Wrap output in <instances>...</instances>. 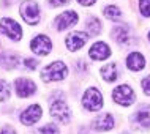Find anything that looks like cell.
<instances>
[{"mask_svg":"<svg viewBox=\"0 0 150 134\" xmlns=\"http://www.w3.org/2000/svg\"><path fill=\"white\" fill-rule=\"evenodd\" d=\"M2 65L5 68H16V65H18V57L13 55V54H5L2 57Z\"/></svg>","mask_w":150,"mask_h":134,"instance_id":"cell-20","label":"cell"},{"mask_svg":"<svg viewBox=\"0 0 150 134\" xmlns=\"http://www.w3.org/2000/svg\"><path fill=\"white\" fill-rule=\"evenodd\" d=\"M87 39H88V35L84 33V32H71L65 39V44L70 51H79L87 43Z\"/></svg>","mask_w":150,"mask_h":134,"instance_id":"cell-9","label":"cell"},{"mask_svg":"<svg viewBox=\"0 0 150 134\" xmlns=\"http://www.w3.org/2000/svg\"><path fill=\"white\" fill-rule=\"evenodd\" d=\"M14 87H16L18 96H21V98H29V96H32L36 92V85L32 82L30 79H25V78L16 79Z\"/></svg>","mask_w":150,"mask_h":134,"instance_id":"cell-8","label":"cell"},{"mask_svg":"<svg viewBox=\"0 0 150 134\" xmlns=\"http://www.w3.org/2000/svg\"><path fill=\"white\" fill-rule=\"evenodd\" d=\"M78 2L81 3V5H84V6H88V5H93L95 0H78Z\"/></svg>","mask_w":150,"mask_h":134,"instance_id":"cell-28","label":"cell"},{"mask_svg":"<svg viewBox=\"0 0 150 134\" xmlns=\"http://www.w3.org/2000/svg\"><path fill=\"white\" fill-rule=\"evenodd\" d=\"M36 133L38 134H60L59 128L55 126V125H44V126L40 128Z\"/></svg>","mask_w":150,"mask_h":134,"instance_id":"cell-22","label":"cell"},{"mask_svg":"<svg viewBox=\"0 0 150 134\" xmlns=\"http://www.w3.org/2000/svg\"><path fill=\"white\" fill-rule=\"evenodd\" d=\"M104 16H106L108 19H111V21H119V19L122 18V13L120 10L114 5H109L104 8Z\"/></svg>","mask_w":150,"mask_h":134,"instance_id":"cell-19","label":"cell"},{"mask_svg":"<svg viewBox=\"0 0 150 134\" xmlns=\"http://www.w3.org/2000/svg\"><path fill=\"white\" fill-rule=\"evenodd\" d=\"M86 28H87L88 35H98L101 32V22L96 18H93V16H92V18H87Z\"/></svg>","mask_w":150,"mask_h":134,"instance_id":"cell-18","label":"cell"},{"mask_svg":"<svg viewBox=\"0 0 150 134\" xmlns=\"http://www.w3.org/2000/svg\"><path fill=\"white\" fill-rule=\"evenodd\" d=\"M134 120L137 125H141L142 128L150 126V106H142L134 114Z\"/></svg>","mask_w":150,"mask_h":134,"instance_id":"cell-16","label":"cell"},{"mask_svg":"<svg viewBox=\"0 0 150 134\" xmlns=\"http://www.w3.org/2000/svg\"><path fill=\"white\" fill-rule=\"evenodd\" d=\"M112 36L119 44H128L129 43V30L127 25H115L112 28Z\"/></svg>","mask_w":150,"mask_h":134,"instance_id":"cell-15","label":"cell"},{"mask_svg":"<svg viewBox=\"0 0 150 134\" xmlns=\"http://www.w3.org/2000/svg\"><path fill=\"white\" fill-rule=\"evenodd\" d=\"M142 88H144V93L150 96V76H147L144 80H142Z\"/></svg>","mask_w":150,"mask_h":134,"instance_id":"cell-25","label":"cell"},{"mask_svg":"<svg viewBox=\"0 0 150 134\" xmlns=\"http://www.w3.org/2000/svg\"><path fill=\"white\" fill-rule=\"evenodd\" d=\"M93 129L96 131H109V129L114 128V117L111 114H103V115L96 117L92 123Z\"/></svg>","mask_w":150,"mask_h":134,"instance_id":"cell-13","label":"cell"},{"mask_svg":"<svg viewBox=\"0 0 150 134\" xmlns=\"http://www.w3.org/2000/svg\"><path fill=\"white\" fill-rule=\"evenodd\" d=\"M101 78H103L106 82H114L117 79V66L115 63H109L106 66L101 68Z\"/></svg>","mask_w":150,"mask_h":134,"instance_id":"cell-17","label":"cell"},{"mask_svg":"<svg viewBox=\"0 0 150 134\" xmlns=\"http://www.w3.org/2000/svg\"><path fill=\"white\" fill-rule=\"evenodd\" d=\"M0 32L5 33L10 39H14V41H19L22 36V28L16 21L10 18H3L0 19Z\"/></svg>","mask_w":150,"mask_h":134,"instance_id":"cell-4","label":"cell"},{"mask_svg":"<svg viewBox=\"0 0 150 134\" xmlns=\"http://www.w3.org/2000/svg\"><path fill=\"white\" fill-rule=\"evenodd\" d=\"M68 70L67 65L63 62H54L51 65H47L46 68L41 71V78L44 82H51V80H62L67 78Z\"/></svg>","mask_w":150,"mask_h":134,"instance_id":"cell-1","label":"cell"},{"mask_svg":"<svg viewBox=\"0 0 150 134\" xmlns=\"http://www.w3.org/2000/svg\"><path fill=\"white\" fill-rule=\"evenodd\" d=\"M139 11L145 18H150V0H139Z\"/></svg>","mask_w":150,"mask_h":134,"instance_id":"cell-23","label":"cell"},{"mask_svg":"<svg viewBox=\"0 0 150 134\" xmlns=\"http://www.w3.org/2000/svg\"><path fill=\"white\" fill-rule=\"evenodd\" d=\"M149 39H150V33H149Z\"/></svg>","mask_w":150,"mask_h":134,"instance_id":"cell-29","label":"cell"},{"mask_svg":"<svg viewBox=\"0 0 150 134\" xmlns=\"http://www.w3.org/2000/svg\"><path fill=\"white\" fill-rule=\"evenodd\" d=\"M10 95H11L10 85H8L3 79H0V101H8Z\"/></svg>","mask_w":150,"mask_h":134,"instance_id":"cell-21","label":"cell"},{"mask_svg":"<svg viewBox=\"0 0 150 134\" xmlns=\"http://www.w3.org/2000/svg\"><path fill=\"white\" fill-rule=\"evenodd\" d=\"M88 55H90V59H93V60H106L108 57L111 55V49H109V46L106 43L98 41L90 47Z\"/></svg>","mask_w":150,"mask_h":134,"instance_id":"cell-12","label":"cell"},{"mask_svg":"<svg viewBox=\"0 0 150 134\" xmlns=\"http://www.w3.org/2000/svg\"><path fill=\"white\" fill-rule=\"evenodd\" d=\"M51 115L54 117L55 120L62 121V123H68L70 121V109H68L67 103L63 99H55L54 103L51 104L49 107Z\"/></svg>","mask_w":150,"mask_h":134,"instance_id":"cell-6","label":"cell"},{"mask_svg":"<svg viewBox=\"0 0 150 134\" xmlns=\"http://www.w3.org/2000/svg\"><path fill=\"white\" fill-rule=\"evenodd\" d=\"M112 99L120 106H131L133 101H134V93L128 85H119L112 92Z\"/></svg>","mask_w":150,"mask_h":134,"instance_id":"cell-5","label":"cell"},{"mask_svg":"<svg viewBox=\"0 0 150 134\" xmlns=\"http://www.w3.org/2000/svg\"><path fill=\"white\" fill-rule=\"evenodd\" d=\"M24 66H25L27 70H36L38 62H36L35 59H25V60H24Z\"/></svg>","mask_w":150,"mask_h":134,"instance_id":"cell-24","label":"cell"},{"mask_svg":"<svg viewBox=\"0 0 150 134\" xmlns=\"http://www.w3.org/2000/svg\"><path fill=\"white\" fill-rule=\"evenodd\" d=\"M51 47H52L51 39L47 38L46 35L35 36V38L32 39V43H30V49L38 55H47L51 52Z\"/></svg>","mask_w":150,"mask_h":134,"instance_id":"cell-7","label":"cell"},{"mask_svg":"<svg viewBox=\"0 0 150 134\" xmlns=\"http://www.w3.org/2000/svg\"><path fill=\"white\" fill-rule=\"evenodd\" d=\"M68 2H70V0H47V3H49L51 6H62V5H67Z\"/></svg>","mask_w":150,"mask_h":134,"instance_id":"cell-26","label":"cell"},{"mask_svg":"<svg viewBox=\"0 0 150 134\" xmlns=\"http://www.w3.org/2000/svg\"><path fill=\"white\" fill-rule=\"evenodd\" d=\"M127 66L133 71H141L145 66V60L139 52H131L127 59Z\"/></svg>","mask_w":150,"mask_h":134,"instance_id":"cell-14","label":"cell"},{"mask_svg":"<svg viewBox=\"0 0 150 134\" xmlns=\"http://www.w3.org/2000/svg\"><path fill=\"white\" fill-rule=\"evenodd\" d=\"M0 134H16V133H14V129H13V128H10V126H3L2 129H0Z\"/></svg>","mask_w":150,"mask_h":134,"instance_id":"cell-27","label":"cell"},{"mask_svg":"<svg viewBox=\"0 0 150 134\" xmlns=\"http://www.w3.org/2000/svg\"><path fill=\"white\" fill-rule=\"evenodd\" d=\"M76 22H78V13H76V11H65L63 14H60L55 18L57 30H65V28L74 25Z\"/></svg>","mask_w":150,"mask_h":134,"instance_id":"cell-11","label":"cell"},{"mask_svg":"<svg viewBox=\"0 0 150 134\" xmlns=\"http://www.w3.org/2000/svg\"><path fill=\"white\" fill-rule=\"evenodd\" d=\"M21 16L29 25H35L40 21V5L33 0H24L21 3Z\"/></svg>","mask_w":150,"mask_h":134,"instance_id":"cell-2","label":"cell"},{"mask_svg":"<svg viewBox=\"0 0 150 134\" xmlns=\"http://www.w3.org/2000/svg\"><path fill=\"white\" fill-rule=\"evenodd\" d=\"M82 104L87 111L95 112L100 111L103 107V95L96 90V88H88L84 93V98H82Z\"/></svg>","mask_w":150,"mask_h":134,"instance_id":"cell-3","label":"cell"},{"mask_svg":"<svg viewBox=\"0 0 150 134\" xmlns=\"http://www.w3.org/2000/svg\"><path fill=\"white\" fill-rule=\"evenodd\" d=\"M40 118H41V107H40L38 104H32V106H29L21 114V121L25 126L35 125Z\"/></svg>","mask_w":150,"mask_h":134,"instance_id":"cell-10","label":"cell"}]
</instances>
